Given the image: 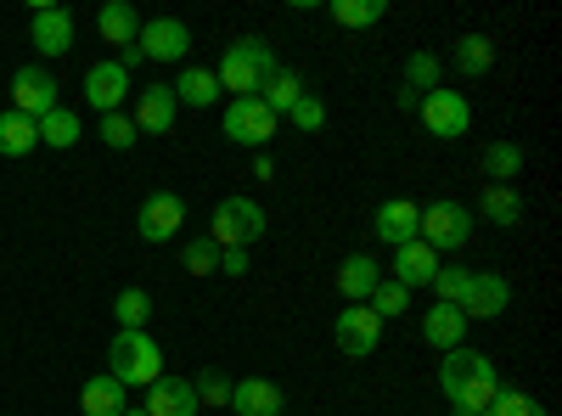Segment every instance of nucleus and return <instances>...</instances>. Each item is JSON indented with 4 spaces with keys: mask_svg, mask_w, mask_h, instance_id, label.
I'll return each instance as SVG.
<instances>
[{
    "mask_svg": "<svg viewBox=\"0 0 562 416\" xmlns=\"http://www.w3.org/2000/svg\"><path fill=\"white\" fill-rule=\"evenodd\" d=\"M79 411H85V416H124L130 405H124V389H119V383L102 372V378H90V383H85V394H79Z\"/></svg>",
    "mask_w": 562,
    "mask_h": 416,
    "instance_id": "25",
    "label": "nucleus"
},
{
    "mask_svg": "<svg viewBox=\"0 0 562 416\" xmlns=\"http://www.w3.org/2000/svg\"><path fill=\"white\" fill-rule=\"evenodd\" d=\"M378 282H383V265L371 259V254H349V259L338 265V293H344L349 304H366L371 293H378Z\"/></svg>",
    "mask_w": 562,
    "mask_h": 416,
    "instance_id": "18",
    "label": "nucleus"
},
{
    "mask_svg": "<svg viewBox=\"0 0 562 416\" xmlns=\"http://www.w3.org/2000/svg\"><path fill=\"white\" fill-rule=\"evenodd\" d=\"M147 416H198L203 405H198V389H192V378H158L153 383V394H147V405H140Z\"/></svg>",
    "mask_w": 562,
    "mask_h": 416,
    "instance_id": "15",
    "label": "nucleus"
},
{
    "mask_svg": "<svg viewBox=\"0 0 562 416\" xmlns=\"http://www.w3.org/2000/svg\"><path fill=\"white\" fill-rule=\"evenodd\" d=\"M304 97H310V90H304V79H299V74H288V68H276V79L259 90V102H265L276 119H281V113H293Z\"/></svg>",
    "mask_w": 562,
    "mask_h": 416,
    "instance_id": "26",
    "label": "nucleus"
},
{
    "mask_svg": "<svg viewBox=\"0 0 562 416\" xmlns=\"http://www.w3.org/2000/svg\"><path fill=\"white\" fill-rule=\"evenodd\" d=\"M276 52L259 40V34H243V40H231L225 45V57H220V68H214V79H220V90H231V102H243V97H259V90L276 79Z\"/></svg>",
    "mask_w": 562,
    "mask_h": 416,
    "instance_id": "2",
    "label": "nucleus"
},
{
    "mask_svg": "<svg viewBox=\"0 0 562 416\" xmlns=\"http://www.w3.org/2000/svg\"><path fill=\"white\" fill-rule=\"evenodd\" d=\"M214 248H254L259 237H265V209L254 203V198H225L220 209H214Z\"/></svg>",
    "mask_w": 562,
    "mask_h": 416,
    "instance_id": "5",
    "label": "nucleus"
},
{
    "mask_svg": "<svg viewBox=\"0 0 562 416\" xmlns=\"http://www.w3.org/2000/svg\"><path fill=\"white\" fill-rule=\"evenodd\" d=\"M439 389L456 405V416H484L495 405V394H501L495 360L479 355V349H450V360L439 366Z\"/></svg>",
    "mask_w": 562,
    "mask_h": 416,
    "instance_id": "1",
    "label": "nucleus"
},
{
    "mask_svg": "<svg viewBox=\"0 0 562 416\" xmlns=\"http://www.w3.org/2000/svg\"><path fill=\"white\" fill-rule=\"evenodd\" d=\"M68 45H74V18L63 7H34V52L63 57Z\"/></svg>",
    "mask_w": 562,
    "mask_h": 416,
    "instance_id": "19",
    "label": "nucleus"
},
{
    "mask_svg": "<svg viewBox=\"0 0 562 416\" xmlns=\"http://www.w3.org/2000/svg\"><path fill=\"white\" fill-rule=\"evenodd\" d=\"M40 142H45V147H74V142H79V113L52 108V113L40 119Z\"/></svg>",
    "mask_w": 562,
    "mask_h": 416,
    "instance_id": "32",
    "label": "nucleus"
},
{
    "mask_svg": "<svg viewBox=\"0 0 562 416\" xmlns=\"http://www.w3.org/2000/svg\"><path fill=\"white\" fill-rule=\"evenodd\" d=\"M175 113H180L175 90H169V85H147V90H140V102H135V130L169 135V130H175Z\"/></svg>",
    "mask_w": 562,
    "mask_h": 416,
    "instance_id": "17",
    "label": "nucleus"
},
{
    "mask_svg": "<svg viewBox=\"0 0 562 416\" xmlns=\"http://www.w3.org/2000/svg\"><path fill=\"white\" fill-rule=\"evenodd\" d=\"M276 124H281V119H276L259 97H243V102L225 108V135H231V142H243V147H254V153L276 135Z\"/></svg>",
    "mask_w": 562,
    "mask_h": 416,
    "instance_id": "8",
    "label": "nucleus"
},
{
    "mask_svg": "<svg viewBox=\"0 0 562 416\" xmlns=\"http://www.w3.org/2000/svg\"><path fill=\"white\" fill-rule=\"evenodd\" d=\"M52 108H63V102H57V79L45 74V68H34V63L18 68V74H12V113H23V119L40 124Z\"/></svg>",
    "mask_w": 562,
    "mask_h": 416,
    "instance_id": "7",
    "label": "nucleus"
},
{
    "mask_svg": "<svg viewBox=\"0 0 562 416\" xmlns=\"http://www.w3.org/2000/svg\"><path fill=\"white\" fill-rule=\"evenodd\" d=\"M192 389H198V405H231V378H220L214 366H209Z\"/></svg>",
    "mask_w": 562,
    "mask_h": 416,
    "instance_id": "38",
    "label": "nucleus"
},
{
    "mask_svg": "<svg viewBox=\"0 0 562 416\" xmlns=\"http://www.w3.org/2000/svg\"><path fill=\"white\" fill-rule=\"evenodd\" d=\"M231 411L237 416H281L288 400H281V389L270 378H243V383H231Z\"/></svg>",
    "mask_w": 562,
    "mask_h": 416,
    "instance_id": "16",
    "label": "nucleus"
},
{
    "mask_svg": "<svg viewBox=\"0 0 562 416\" xmlns=\"http://www.w3.org/2000/svg\"><path fill=\"white\" fill-rule=\"evenodd\" d=\"M102 142L108 147H135V119L130 113H108L102 119Z\"/></svg>",
    "mask_w": 562,
    "mask_h": 416,
    "instance_id": "39",
    "label": "nucleus"
},
{
    "mask_svg": "<svg viewBox=\"0 0 562 416\" xmlns=\"http://www.w3.org/2000/svg\"><path fill=\"white\" fill-rule=\"evenodd\" d=\"M97 29H102L108 45H119V52H124V45H135V34H140V18H135L130 0H108V7L97 12Z\"/></svg>",
    "mask_w": 562,
    "mask_h": 416,
    "instance_id": "22",
    "label": "nucleus"
},
{
    "mask_svg": "<svg viewBox=\"0 0 562 416\" xmlns=\"http://www.w3.org/2000/svg\"><path fill=\"white\" fill-rule=\"evenodd\" d=\"M383 0H333V23L344 29H371V23H383Z\"/></svg>",
    "mask_w": 562,
    "mask_h": 416,
    "instance_id": "31",
    "label": "nucleus"
},
{
    "mask_svg": "<svg viewBox=\"0 0 562 416\" xmlns=\"http://www.w3.org/2000/svg\"><path fill=\"white\" fill-rule=\"evenodd\" d=\"M108 378L119 383V389H135V383H158L164 378V349L147 338V333H119L113 338V349H108Z\"/></svg>",
    "mask_w": 562,
    "mask_h": 416,
    "instance_id": "3",
    "label": "nucleus"
},
{
    "mask_svg": "<svg viewBox=\"0 0 562 416\" xmlns=\"http://www.w3.org/2000/svg\"><path fill=\"white\" fill-rule=\"evenodd\" d=\"M124 90H130V74H124L119 63H97V68L85 74V102L97 108L102 119L124 108Z\"/></svg>",
    "mask_w": 562,
    "mask_h": 416,
    "instance_id": "14",
    "label": "nucleus"
},
{
    "mask_svg": "<svg viewBox=\"0 0 562 416\" xmlns=\"http://www.w3.org/2000/svg\"><path fill=\"white\" fill-rule=\"evenodd\" d=\"M180 225H186V203L175 192H153L147 203H140V214H135L140 243H175Z\"/></svg>",
    "mask_w": 562,
    "mask_h": 416,
    "instance_id": "11",
    "label": "nucleus"
},
{
    "mask_svg": "<svg viewBox=\"0 0 562 416\" xmlns=\"http://www.w3.org/2000/svg\"><path fill=\"white\" fill-rule=\"evenodd\" d=\"M288 119H293V124H299V130L310 135V130H321V124H326V108H321L315 97H304V102H299V108H293Z\"/></svg>",
    "mask_w": 562,
    "mask_h": 416,
    "instance_id": "40",
    "label": "nucleus"
},
{
    "mask_svg": "<svg viewBox=\"0 0 562 416\" xmlns=\"http://www.w3.org/2000/svg\"><path fill=\"white\" fill-rule=\"evenodd\" d=\"M484 416H546V405H540V400H529V394L501 389V394H495V405H490Z\"/></svg>",
    "mask_w": 562,
    "mask_h": 416,
    "instance_id": "37",
    "label": "nucleus"
},
{
    "mask_svg": "<svg viewBox=\"0 0 562 416\" xmlns=\"http://www.w3.org/2000/svg\"><path fill=\"white\" fill-rule=\"evenodd\" d=\"M169 90H175V102H186V108H214L220 79H214V68H180V79Z\"/></svg>",
    "mask_w": 562,
    "mask_h": 416,
    "instance_id": "23",
    "label": "nucleus"
},
{
    "mask_svg": "<svg viewBox=\"0 0 562 416\" xmlns=\"http://www.w3.org/2000/svg\"><path fill=\"white\" fill-rule=\"evenodd\" d=\"M467 282H473V270L467 265H439V276H434V304H456L461 310V299H467Z\"/></svg>",
    "mask_w": 562,
    "mask_h": 416,
    "instance_id": "34",
    "label": "nucleus"
},
{
    "mask_svg": "<svg viewBox=\"0 0 562 416\" xmlns=\"http://www.w3.org/2000/svg\"><path fill=\"white\" fill-rule=\"evenodd\" d=\"M484 220H490V225H524V198H518V187H484Z\"/></svg>",
    "mask_w": 562,
    "mask_h": 416,
    "instance_id": "29",
    "label": "nucleus"
},
{
    "mask_svg": "<svg viewBox=\"0 0 562 416\" xmlns=\"http://www.w3.org/2000/svg\"><path fill=\"white\" fill-rule=\"evenodd\" d=\"M422 338H428L434 349H461L467 338V315L456 304H434L428 315H422Z\"/></svg>",
    "mask_w": 562,
    "mask_h": 416,
    "instance_id": "21",
    "label": "nucleus"
},
{
    "mask_svg": "<svg viewBox=\"0 0 562 416\" xmlns=\"http://www.w3.org/2000/svg\"><path fill=\"white\" fill-rule=\"evenodd\" d=\"M416 237L428 243L434 254H461L467 243H473V214H467L461 203H434V209H422V225H416Z\"/></svg>",
    "mask_w": 562,
    "mask_h": 416,
    "instance_id": "4",
    "label": "nucleus"
},
{
    "mask_svg": "<svg viewBox=\"0 0 562 416\" xmlns=\"http://www.w3.org/2000/svg\"><path fill=\"white\" fill-rule=\"evenodd\" d=\"M416 225H422V209L411 198H394V203H383L378 214H371V231H378V243H389V248L416 243Z\"/></svg>",
    "mask_w": 562,
    "mask_h": 416,
    "instance_id": "13",
    "label": "nucleus"
},
{
    "mask_svg": "<svg viewBox=\"0 0 562 416\" xmlns=\"http://www.w3.org/2000/svg\"><path fill=\"white\" fill-rule=\"evenodd\" d=\"M366 304H371V315H378V321H383V315H405V304H411V288H400L394 276H383V282H378V293H371Z\"/></svg>",
    "mask_w": 562,
    "mask_h": 416,
    "instance_id": "35",
    "label": "nucleus"
},
{
    "mask_svg": "<svg viewBox=\"0 0 562 416\" xmlns=\"http://www.w3.org/2000/svg\"><path fill=\"white\" fill-rule=\"evenodd\" d=\"M456 68H461L467 79L490 74V68H495V40H490V34H461V40H456Z\"/></svg>",
    "mask_w": 562,
    "mask_h": 416,
    "instance_id": "27",
    "label": "nucleus"
},
{
    "mask_svg": "<svg viewBox=\"0 0 562 416\" xmlns=\"http://www.w3.org/2000/svg\"><path fill=\"white\" fill-rule=\"evenodd\" d=\"M124 416H147V411H124Z\"/></svg>",
    "mask_w": 562,
    "mask_h": 416,
    "instance_id": "42",
    "label": "nucleus"
},
{
    "mask_svg": "<svg viewBox=\"0 0 562 416\" xmlns=\"http://www.w3.org/2000/svg\"><path fill=\"white\" fill-rule=\"evenodd\" d=\"M180 270L186 276H214L220 270V248H214V237H192L180 248Z\"/></svg>",
    "mask_w": 562,
    "mask_h": 416,
    "instance_id": "33",
    "label": "nucleus"
},
{
    "mask_svg": "<svg viewBox=\"0 0 562 416\" xmlns=\"http://www.w3.org/2000/svg\"><path fill=\"white\" fill-rule=\"evenodd\" d=\"M113 315H119V333H140V327H147V315H153L147 288H124V293L113 299Z\"/></svg>",
    "mask_w": 562,
    "mask_h": 416,
    "instance_id": "30",
    "label": "nucleus"
},
{
    "mask_svg": "<svg viewBox=\"0 0 562 416\" xmlns=\"http://www.w3.org/2000/svg\"><path fill=\"white\" fill-rule=\"evenodd\" d=\"M506 304H512V288L501 282V276L473 270V282H467V299H461V315H467V321H495V315H506Z\"/></svg>",
    "mask_w": 562,
    "mask_h": 416,
    "instance_id": "12",
    "label": "nucleus"
},
{
    "mask_svg": "<svg viewBox=\"0 0 562 416\" xmlns=\"http://www.w3.org/2000/svg\"><path fill=\"white\" fill-rule=\"evenodd\" d=\"M405 90H416V97H428V90H439V57H428V52H416L411 63H405Z\"/></svg>",
    "mask_w": 562,
    "mask_h": 416,
    "instance_id": "36",
    "label": "nucleus"
},
{
    "mask_svg": "<svg viewBox=\"0 0 562 416\" xmlns=\"http://www.w3.org/2000/svg\"><path fill=\"white\" fill-rule=\"evenodd\" d=\"M34 142H40V124L34 119H23V113H0V158H29L34 153Z\"/></svg>",
    "mask_w": 562,
    "mask_h": 416,
    "instance_id": "24",
    "label": "nucleus"
},
{
    "mask_svg": "<svg viewBox=\"0 0 562 416\" xmlns=\"http://www.w3.org/2000/svg\"><path fill=\"white\" fill-rule=\"evenodd\" d=\"M333 344H338L349 360H366L371 349L383 344V321L371 315V304H349V310L338 315V327H333Z\"/></svg>",
    "mask_w": 562,
    "mask_h": 416,
    "instance_id": "9",
    "label": "nucleus"
},
{
    "mask_svg": "<svg viewBox=\"0 0 562 416\" xmlns=\"http://www.w3.org/2000/svg\"><path fill=\"white\" fill-rule=\"evenodd\" d=\"M439 276V254L428 248V243H405V248H394V282L400 288H422V282H434Z\"/></svg>",
    "mask_w": 562,
    "mask_h": 416,
    "instance_id": "20",
    "label": "nucleus"
},
{
    "mask_svg": "<svg viewBox=\"0 0 562 416\" xmlns=\"http://www.w3.org/2000/svg\"><path fill=\"white\" fill-rule=\"evenodd\" d=\"M416 113H422V124H428L439 142H456V135H467V124H473V108H467V97L461 90H428V97L416 102Z\"/></svg>",
    "mask_w": 562,
    "mask_h": 416,
    "instance_id": "6",
    "label": "nucleus"
},
{
    "mask_svg": "<svg viewBox=\"0 0 562 416\" xmlns=\"http://www.w3.org/2000/svg\"><path fill=\"white\" fill-rule=\"evenodd\" d=\"M484 175L495 180V187H512V180L524 175V147H512V142L484 147Z\"/></svg>",
    "mask_w": 562,
    "mask_h": 416,
    "instance_id": "28",
    "label": "nucleus"
},
{
    "mask_svg": "<svg viewBox=\"0 0 562 416\" xmlns=\"http://www.w3.org/2000/svg\"><path fill=\"white\" fill-rule=\"evenodd\" d=\"M220 276H248V248H220Z\"/></svg>",
    "mask_w": 562,
    "mask_h": 416,
    "instance_id": "41",
    "label": "nucleus"
},
{
    "mask_svg": "<svg viewBox=\"0 0 562 416\" xmlns=\"http://www.w3.org/2000/svg\"><path fill=\"white\" fill-rule=\"evenodd\" d=\"M135 45H140V57H153V63H180L192 52V29L180 18H153V23H140Z\"/></svg>",
    "mask_w": 562,
    "mask_h": 416,
    "instance_id": "10",
    "label": "nucleus"
}]
</instances>
